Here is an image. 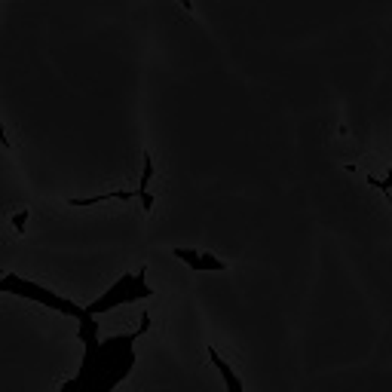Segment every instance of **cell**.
<instances>
[{
    "instance_id": "2",
    "label": "cell",
    "mask_w": 392,
    "mask_h": 392,
    "mask_svg": "<svg viewBox=\"0 0 392 392\" xmlns=\"http://www.w3.org/2000/svg\"><path fill=\"white\" fill-rule=\"evenodd\" d=\"M0 295H12V297H22V301H34V304H40V306H49V310L62 312V316L77 319V322L89 316L86 306L68 301V297L55 295L53 288H46V285H40V282L25 279V276L12 273V270H10V273H0Z\"/></svg>"
},
{
    "instance_id": "6",
    "label": "cell",
    "mask_w": 392,
    "mask_h": 392,
    "mask_svg": "<svg viewBox=\"0 0 392 392\" xmlns=\"http://www.w3.org/2000/svg\"><path fill=\"white\" fill-rule=\"evenodd\" d=\"M205 355H209V362L218 368V374H221V380H224V386H227V392H245V383H242V377L233 371L230 365H227L224 359H221V353L215 346H209L205 349Z\"/></svg>"
},
{
    "instance_id": "1",
    "label": "cell",
    "mask_w": 392,
    "mask_h": 392,
    "mask_svg": "<svg viewBox=\"0 0 392 392\" xmlns=\"http://www.w3.org/2000/svg\"><path fill=\"white\" fill-rule=\"evenodd\" d=\"M151 331V316H141L138 331L123 337L98 340L95 316L80 319V340H83V362L77 377L62 383L59 392H113L135 368V340H141Z\"/></svg>"
},
{
    "instance_id": "10",
    "label": "cell",
    "mask_w": 392,
    "mask_h": 392,
    "mask_svg": "<svg viewBox=\"0 0 392 392\" xmlns=\"http://www.w3.org/2000/svg\"><path fill=\"white\" fill-rule=\"evenodd\" d=\"M0 147H6V151L12 147V141H10V135H6V126L3 123H0Z\"/></svg>"
},
{
    "instance_id": "5",
    "label": "cell",
    "mask_w": 392,
    "mask_h": 392,
    "mask_svg": "<svg viewBox=\"0 0 392 392\" xmlns=\"http://www.w3.org/2000/svg\"><path fill=\"white\" fill-rule=\"evenodd\" d=\"M153 175H156L153 172V153L144 147V151H141V181H138L135 196L141 199V209H144L147 215L153 212V196H151V190H147V187H151V181H153Z\"/></svg>"
},
{
    "instance_id": "9",
    "label": "cell",
    "mask_w": 392,
    "mask_h": 392,
    "mask_svg": "<svg viewBox=\"0 0 392 392\" xmlns=\"http://www.w3.org/2000/svg\"><path fill=\"white\" fill-rule=\"evenodd\" d=\"M371 184H374L377 190H383V194L389 196V190H392V166H389V172H386V178H383V181H374V178H368Z\"/></svg>"
},
{
    "instance_id": "11",
    "label": "cell",
    "mask_w": 392,
    "mask_h": 392,
    "mask_svg": "<svg viewBox=\"0 0 392 392\" xmlns=\"http://www.w3.org/2000/svg\"><path fill=\"white\" fill-rule=\"evenodd\" d=\"M0 3H3V0H0Z\"/></svg>"
},
{
    "instance_id": "8",
    "label": "cell",
    "mask_w": 392,
    "mask_h": 392,
    "mask_svg": "<svg viewBox=\"0 0 392 392\" xmlns=\"http://www.w3.org/2000/svg\"><path fill=\"white\" fill-rule=\"evenodd\" d=\"M28 218H31V215H28V209H16V212H12V215H10V224H12V230H16L19 236H22V233H25Z\"/></svg>"
},
{
    "instance_id": "4",
    "label": "cell",
    "mask_w": 392,
    "mask_h": 392,
    "mask_svg": "<svg viewBox=\"0 0 392 392\" xmlns=\"http://www.w3.org/2000/svg\"><path fill=\"white\" fill-rule=\"evenodd\" d=\"M172 258H178L181 263H187L190 270H199V273H224V270H227V261H221L218 254L196 252V248H184V245L172 248Z\"/></svg>"
},
{
    "instance_id": "3",
    "label": "cell",
    "mask_w": 392,
    "mask_h": 392,
    "mask_svg": "<svg viewBox=\"0 0 392 392\" xmlns=\"http://www.w3.org/2000/svg\"><path fill=\"white\" fill-rule=\"evenodd\" d=\"M147 297H153V288L147 285V267H138L135 273L120 276L104 295H98L95 301L86 306V312L89 316H102V312H111V310H117V306H126L135 301H147Z\"/></svg>"
},
{
    "instance_id": "7",
    "label": "cell",
    "mask_w": 392,
    "mask_h": 392,
    "mask_svg": "<svg viewBox=\"0 0 392 392\" xmlns=\"http://www.w3.org/2000/svg\"><path fill=\"white\" fill-rule=\"evenodd\" d=\"M111 199H132L129 190H111V194H98V196H71L68 205L71 209H92V205H102V203H111Z\"/></svg>"
}]
</instances>
